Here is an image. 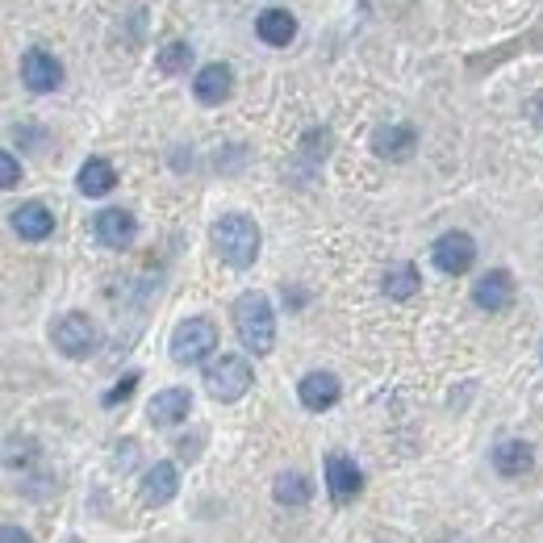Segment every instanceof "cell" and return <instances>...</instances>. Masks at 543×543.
I'll return each instance as SVG.
<instances>
[{"label": "cell", "instance_id": "obj_14", "mask_svg": "<svg viewBox=\"0 0 543 543\" xmlns=\"http://www.w3.org/2000/svg\"><path fill=\"white\" fill-rule=\"evenodd\" d=\"M230 88H234V76H230L226 63H205L193 80V92H197L201 105H222L230 97Z\"/></svg>", "mask_w": 543, "mask_h": 543}, {"label": "cell", "instance_id": "obj_21", "mask_svg": "<svg viewBox=\"0 0 543 543\" xmlns=\"http://www.w3.org/2000/svg\"><path fill=\"white\" fill-rule=\"evenodd\" d=\"M385 293H389L393 301L414 297V293H418V268H414V264H393V268L385 272Z\"/></svg>", "mask_w": 543, "mask_h": 543}, {"label": "cell", "instance_id": "obj_23", "mask_svg": "<svg viewBox=\"0 0 543 543\" xmlns=\"http://www.w3.org/2000/svg\"><path fill=\"white\" fill-rule=\"evenodd\" d=\"M17 180H21V168H17V159L5 151V155H0V184H5V188H17Z\"/></svg>", "mask_w": 543, "mask_h": 543}, {"label": "cell", "instance_id": "obj_8", "mask_svg": "<svg viewBox=\"0 0 543 543\" xmlns=\"http://www.w3.org/2000/svg\"><path fill=\"white\" fill-rule=\"evenodd\" d=\"M472 301H477L481 310H489V314L510 310V301H514V276L502 272V268L485 272V276L477 280V289H472Z\"/></svg>", "mask_w": 543, "mask_h": 543}, {"label": "cell", "instance_id": "obj_3", "mask_svg": "<svg viewBox=\"0 0 543 543\" xmlns=\"http://www.w3.org/2000/svg\"><path fill=\"white\" fill-rule=\"evenodd\" d=\"M251 381L255 376H251V364L243 356H226L222 351V356H214L205 364V389L218 401H239L251 389Z\"/></svg>", "mask_w": 543, "mask_h": 543}, {"label": "cell", "instance_id": "obj_24", "mask_svg": "<svg viewBox=\"0 0 543 543\" xmlns=\"http://www.w3.org/2000/svg\"><path fill=\"white\" fill-rule=\"evenodd\" d=\"M134 385H138V372H130V376H126V381H122V385H117L113 393H105V406H117V401H122V397H130V393H134Z\"/></svg>", "mask_w": 543, "mask_h": 543}, {"label": "cell", "instance_id": "obj_10", "mask_svg": "<svg viewBox=\"0 0 543 543\" xmlns=\"http://www.w3.org/2000/svg\"><path fill=\"white\" fill-rule=\"evenodd\" d=\"M326 489L335 502H351L364 489V472L347 456H326Z\"/></svg>", "mask_w": 543, "mask_h": 543}, {"label": "cell", "instance_id": "obj_12", "mask_svg": "<svg viewBox=\"0 0 543 543\" xmlns=\"http://www.w3.org/2000/svg\"><path fill=\"white\" fill-rule=\"evenodd\" d=\"M13 230H17L26 243H42V239H51L55 214H51V209H46L42 201H26L21 209H13Z\"/></svg>", "mask_w": 543, "mask_h": 543}, {"label": "cell", "instance_id": "obj_20", "mask_svg": "<svg viewBox=\"0 0 543 543\" xmlns=\"http://www.w3.org/2000/svg\"><path fill=\"white\" fill-rule=\"evenodd\" d=\"M310 498H314V489H310V481H305L301 472H280V477H276V502L305 506Z\"/></svg>", "mask_w": 543, "mask_h": 543}, {"label": "cell", "instance_id": "obj_22", "mask_svg": "<svg viewBox=\"0 0 543 543\" xmlns=\"http://www.w3.org/2000/svg\"><path fill=\"white\" fill-rule=\"evenodd\" d=\"M188 55H193V46H184V42H168V46L159 51V72H163V76L184 72V67H188Z\"/></svg>", "mask_w": 543, "mask_h": 543}, {"label": "cell", "instance_id": "obj_19", "mask_svg": "<svg viewBox=\"0 0 543 543\" xmlns=\"http://www.w3.org/2000/svg\"><path fill=\"white\" fill-rule=\"evenodd\" d=\"M76 184H80L84 197H105L109 188L117 184V172H113L109 159H88L84 168H80V176H76Z\"/></svg>", "mask_w": 543, "mask_h": 543}, {"label": "cell", "instance_id": "obj_6", "mask_svg": "<svg viewBox=\"0 0 543 543\" xmlns=\"http://www.w3.org/2000/svg\"><path fill=\"white\" fill-rule=\"evenodd\" d=\"M55 347L63 351V356L84 360V356H92V347H97V326H92L84 314H67V318L55 322Z\"/></svg>", "mask_w": 543, "mask_h": 543}, {"label": "cell", "instance_id": "obj_9", "mask_svg": "<svg viewBox=\"0 0 543 543\" xmlns=\"http://www.w3.org/2000/svg\"><path fill=\"white\" fill-rule=\"evenodd\" d=\"M92 230H97V239L105 247H113V251H122V247H130L138 239V222H134V214H126V209H101Z\"/></svg>", "mask_w": 543, "mask_h": 543}, {"label": "cell", "instance_id": "obj_5", "mask_svg": "<svg viewBox=\"0 0 543 543\" xmlns=\"http://www.w3.org/2000/svg\"><path fill=\"white\" fill-rule=\"evenodd\" d=\"M431 255H435L439 272H447V276H464V272L472 268V259H477V243H472L464 230H447L443 239H435Z\"/></svg>", "mask_w": 543, "mask_h": 543}, {"label": "cell", "instance_id": "obj_2", "mask_svg": "<svg viewBox=\"0 0 543 543\" xmlns=\"http://www.w3.org/2000/svg\"><path fill=\"white\" fill-rule=\"evenodd\" d=\"M209 239H214L218 255L226 259L230 268H251L259 259V226L247 218V214H222L209 230Z\"/></svg>", "mask_w": 543, "mask_h": 543}, {"label": "cell", "instance_id": "obj_13", "mask_svg": "<svg viewBox=\"0 0 543 543\" xmlns=\"http://www.w3.org/2000/svg\"><path fill=\"white\" fill-rule=\"evenodd\" d=\"M188 410H193V393L188 389H163L151 397L147 406V418L155 422V427H172V422H184Z\"/></svg>", "mask_w": 543, "mask_h": 543}, {"label": "cell", "instance_id": "obj_25", "mask_svg": "<svg viewBox=\"0 0 543 543\" xmlns=\"http://www.w3.org/2000/svg\"><path fill=\"white\" fill-rule=\"evenodd\" d=\"M0 543H34V539H30L26 531H21V527H13V523H9L5 531H0Z\"/></svg>", "mask_w": 543, "mask_h": 543}, {"label": "cell", "instance_id": "obj_18", "mask_svg": "<svg viewBox=\"0 0 543 543\" xmlns=\"http://www.w3.org/2000/svg\"><path fill=\"white\" fill-rule=\"evenodd\" d=\"M531 464H535L531 443H523V439H510L493 452V468H498L502 477H523V472H531Z\"/></svg>", "mask_w": 543, "mask_h": 543}, {"label": "cell", "instance_id": "obj_4", "mask_svg": "<svg viewBox=\"0 0 543 543\" xmlns=\"http://www.w3.org/2000/svg\"><path fill=\"white\" fill-rule=\"evenodd\" d=\"M218 347V326L209 318H184L172 330V360L176 364H197L205 356H214Z\"/></svg>", "mask_w": 543, "mask_h": 543}, {"label": "cell", "instance_id": "obj_11", "mask_svg": "<svg viewBox=\"0 0 543 543\" xmlns=\"http://www.w3.org/2000/svg\"><path fill=\"white\" fill-rule=\"evenodd\" d=\"M343 385H339V376H330V372H310V376H301V385H297V397H301V406L305 410H330L339 401Z\"/></svg>", "mask_w": 543, "mask_h": 543}, {"label": "cell", "instance_id": "obj_7", "mask_svg": "<svg viewBox=\"0 0 543 543\" xmlns=\"http://www.w3.org/2000/svg\"><path fill=\"white\" fill-rule=\"evenodd\" d=\"M21 80H26L30 92H55L63 84V67L51 51H42V46H34V51L21 55Z\"/></svg>", "mask_w": 543, "mask_h": 543}, {"label": "cell", "instance_id": "obj_17", "mask_svg": "<svg viewBox=\"0 0 543 543\" xmlns=\"http://www.w3.org/2000/svg\"><path fill=\"white\" fill-rule=\"evenodd\" d=\"M414 143H418V134L410 126H381L372 134V151L385 155V159H410Z\"/></svg>", "mask_w": 543, "mask_h": 543}, {"label": "cell", "instance_id": "obj_15", "mask_svg": "<svg viewBox=\"0 0 543 543\" xmlns=\"http://www.w3.org/2000/svg\"><path fill=\"white\" fill-rule=\"evenodd\" d=\"M176 489H180V477H176V468L168 460H159L147 477H143V502L147 506H168L176 498Z\"/></svg>", "mask_w": 543, "mask_h": 543}, {"label": "cell", "instance_id": "obj_1", "mask_svg": "<svg viewBox=\"0 0 543 543\" xmlns=\"http://www.w3.org/2000/svg\"><path fill=\"white\" fill-rule=\"evenodd\" d=\"M234 330H239L243 347L251 356H268L272 343H276V314H272V301L264 293H243L234 301Z\"/></svg>", "mask_w": 543, "mask_h": 543}, {"label": "cell", "instance_id": "obj_16", "mask_svg": "<svg viewBox=\"0 0 543 543\" xmlns=\"http://www.w3.org/2000/svg\"><path fill=\"white\" fill-rule=\"evenodd\" d=\"M255 34L264 38L268 46H289L293 34H297V21H293L289 9H264L255 17Z\"/></svg>", "mask_w": 543, "mask_h": 543}]
</instances>
